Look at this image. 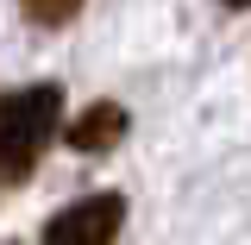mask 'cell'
<instances>
[{
  "label": "cell",
  "mask_w": 251,
  "mask_h": 245,
  "mask_svg": "<svg viewBox=\"0 0 251 245\" xmlns=\"http://www.w3.org/2000/svg\"><path fill=\"white\" fill-rule=\"evenodd\" d=\"M19 6H25L31 26H69V19L82 13V0H19Z\"/></svg>",
  "instance_id": "277c9868"
},
{
  "label": "cell",
  "mask_w": 251,
  "mask_h": 245,
  "mask_svg": "<svg viewBox=\"0 0 251 245\" xmlns=\"http://www.w3.org/2000/svg\"><path fill=\"white\" fill-rule=\"evenodd\" d=\"M57 132H63V88L57 82H31V88L0 94V189L25 183Z\"/></svg>",
  "instance_id": "6da1fadb"
},
{
  "label": "cell",
  "mask_w": 251,
  "mask_h": 245,
  "mask_svg": "<svg viewBox=\"0 0 251 245\" xmlns=\"http://www.w3.org/2000/svg\"><path fill=\"white\" fill-rule=\"evenodd\" d=\"M226 6H251V0H226Z\"/></svg>",
  "instance_id": "5b68a950"
},
{
  "label": "cell",
  "mask_w": 251,
  "mask_h": 245,
  "mask_svg": "<svg viewBox=\"0 0 251 245\" xmlns=\"http://www.w3.org/2000/svg\"><path fill=\"white\" fill-rule=\"evenodd\" d=\"M6 245H13V239H6Z\"/></svg>",
  "instance_id": "8992f818"
},
{
  "label": "cell",
  "mask_w": 251,
  "mask_h": 245,
  "mask_svg": "<svg viewBox=\"0 0 251 245\" xmlns=\"http://www.w3.org/2000/svg\"><path fill=\"white\" fill-rule=\"evenodd\" d=\"M75 151H107V145H120L126 138V107H113V101H94L88 113H75L69 120V132H63Z\"/></svg>",
  "instance_id": "3957f363"
},
{
  "label": "cell",
  "mask_w": 251,
  "mask_h": 245,
  "mask_svg": "<svg viewBox=\"0 0 251 245\" xmlns=\"http://www.w3.org/2000/svg\"><path fill=\"white\" fill-rule=\"evenodd\" d=\"M120 226H126V201L100 189V195H82L44 220V245H113Z\"/></svg>",
  "instance_id": "7a4b0ae2"
}]
</instances>
